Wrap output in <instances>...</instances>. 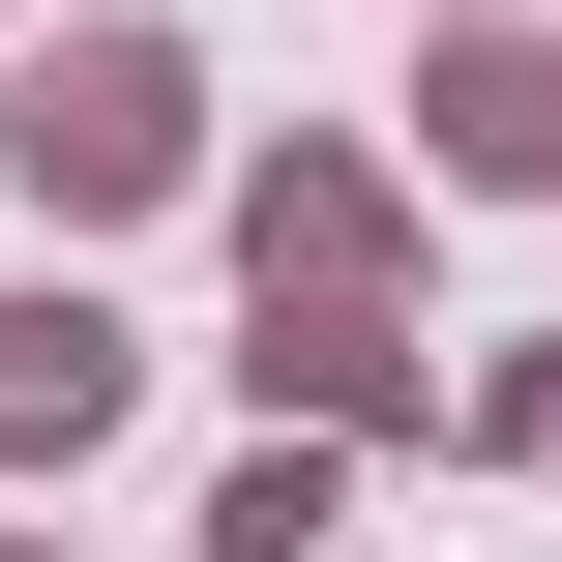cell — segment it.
<instances>
[{
    "label": "cell",
    "instance_id": "cell-2",
    "mask_svg": "<svg viewBox=\"0 0 562 562\" xmlns=\"http://www.w3.org/2000/svg\"><path fill=\"white\" fill-rule=\"evenodd\" d=\"M89 415H119V326L89 296H0V445H89Z\"/></svg>",
    "mask_w": 562,
    "mask_h": 562
},
{
    "label": "cell",
    "instance_id": "cell-3",
    "mask_svg": "<svg viewBox=\"0 0 562 562\" xmlns=\"http://www.w3.org/2000/svg\"><path fill=\"white\" fill-rule=\"evenodd\" d=\"M445 148H474V178H562V30H474V59H445Z\"/></svg>",
    "mask_w": 562,
    "mask_h": 562
},
{
    "label": "cell",
    "instance_id": "cell-1",
    "mask_svg": "<svg viewBox=\"0 0 562 562\" xmlns=\"http://www.w3.org/2000/svg\"><path fill=\"white\" fill-rule=\"evenodd\" d=\"M30 178H59V207H119V178H178V59H148V30H89V59H30Z\"/></svg>",
    "mask_w": 562,
    "mask_h": 562
}]
</instances>
